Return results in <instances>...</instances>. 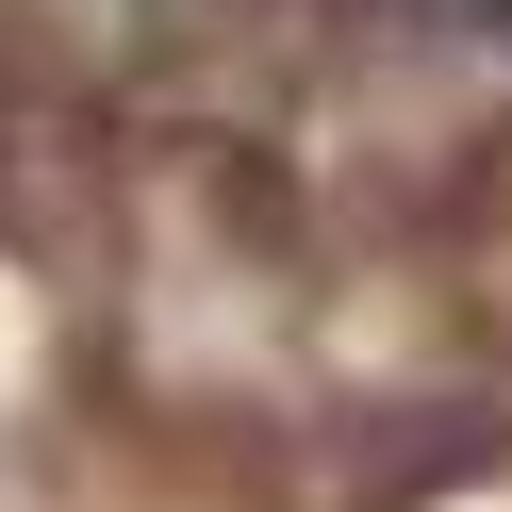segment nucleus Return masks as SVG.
<instances>
[{
  "label": "nucleus",
  "instance_id": "nucleus-1",
  "mask_svg": "<svg viewBox=\"0 0 512 512\" xmlns=\"http://www.w3.org/2000/svg\"><path fill=\"white\" fill-rule=\"evenodd\" d=\"M281 149L347 215H446L512 149V34L479 0H397V17H314L281 83Z\"/></svg>",
  "mask_w": 512,
  "mask_h": 512
}]
</instances>
